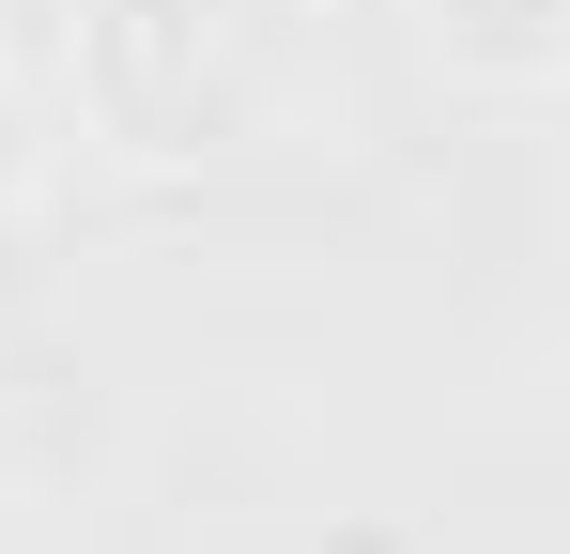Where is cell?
Listing matches in <instances>:
<instances>
[{
    "label": "cell",
    "instance_id": "cell-3",
    "mask_svg": "<svg viewBox=\"0 0 570 554\" xmlns=\"http://www.w3.org/2000/svg\"><path fill=\"white\" fill-rule=\"evenodd\" d=\"M31 231H47V139H31V108L0 92V293L31 277Z\"/></svg>",
    "mask_w": 570,
    "mask_h": 554
},
{
    "label": "cell",
    "instance_id": "cell-1",
    "mask_svg": "<svg viewBox=\"0 0 570 554\" xmlns=\"http://www.w3.org/2000/svg\"><path fill=\"white\" fill-rule=\"evenodd\" d=\"M340 0H78V123L124 170H247L324 123Z\"/></svg>",
    "mask_w": 570,
    "mask_h": 554
},
{
    "label": "cell",
    "instance_id": "cell-2",
    "mask_svg": "<svg viewBox=\"0 0 570 554\" xmlns=\"http://www.w3.org/2000/svg\"><path fill=\"white\" fill-rule=\"evenodd\" d=\"M432 47H448V78L463 92H556V62H570V16L556 0H432Z\"/></svg>",
    "mask_w": 570,
    "mask_h": 554
}]
</instances>
